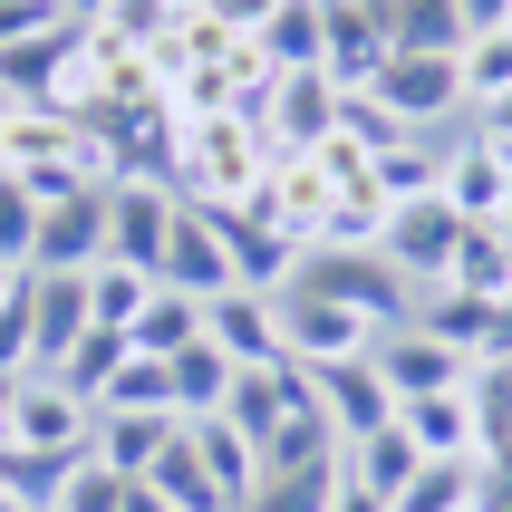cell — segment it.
I'll use <instances>...</instances> for the list:
<instances>
[{"mask_svg": "<svg viewBox=\"0 0 512 512\" xmlns=\"http://www.w3.org/2000/svg\"><path fill=\"white\" fill-rule=\"evenodd\" d=\"M184 435H194V455H203V474H213V493H223V512H252V493H261V445H242L223 416H194Z\"/></svg>", "mask_w": 512, "mask_h": 512, "instance_id": "cell-21", "label": "cell"}, {"mask_svg": "<svg viewBox=\"0 0 512 512\" xmlns=\"http://www.w3.org/2000/svg\"><path fill=\"white\" fill-rule=\"evenodd\" d=\"M78 329H97L87 310V271H29V348H39V368H58Z\"/></svg>", "mask_w": 512, "mask_h": 512, "instance_id": "cell-18", "label": "cell"}, {"mask_svg": "<svg viewBox=\"0 0 512 512\" xmlns=\"http://www.w3.org/2000/svg\"><path fill=\"white\" fill-rule=\"evenodd\" d=\"M155 281L184 290V300H213V290H232V252H223V213H203V203H184L165 232V252H155Z\"/></svg>", "mask_w": 512, "mask_h": 512, "instance_id": "cell-15", "label": "cell"}, {"mask_svg": "<svg viewBox=\"0 0 512 512\" xmlns=\"http://www.w3.org/2000/svg\"><path fill=\"white\" fill-rule=\"evenodd\" d=\"M87 261H107V184L49 203L39 213V242H29V271H87Z\"/></svg>", "mask_w": 512, "mask_h": 512, "instance_id": "cell-17", "label": "cell"}, {"mask_svg": "<svg viewBox=\"0 0 512 512\" xmlns=\"http://www.w3.org/2000/svg\"><path fill=\"white\" fill-rule=\"evenodd\" d=\"M261 136L271 155H310V145L339 136V78L329 68H300V78H271V107H261Z\"/></svg>", "mask_w": 512, "mask_h": 512, "instance_id": "cell-14", "label": "cell"}, {"mask_svg": "<svg viewBox=\"0 0 512 512\" xmlns=\"http://www.w3.org/2000/svg\"><path fill=\"white\" fill-rule=\"evenodd\" d=\"M203 339L223 348L232 368H261V358H281V319H271V300H261V290H213V300H203Z\"/></svg>", "mask_w": 512, "mask_h": 512, "instance_id": "cell-19", "label": "cell"}, {"mask_svg": "<svg viewBox=\"0 0 512 512\" xmlns=\"http://www.w3.org/2000/svg\"><path fill=\"white\" fill-rule=\"evenodd\" d=\"M416 319H426L445 348L484 358V329H493V310H484V300H464V290H426V300H416Z\"/></svg>", "mask_w": 512, "mask_h": 512, "instance_id": "cell-38", "label": "cell"}, {"mask_svg": "<svg viewBox=\"0 0 512 512\" xmlns=\"http://www.w3.org/2000/svg\"><path fill=\"white\" fill-rule=\"evenodd\" d=\"M368 97L397 116L406 136H435L445 116H464V68L455 58H416V49H387V68L368 78Z\"/></svg>", "mask_w": 512, "mask_h": 512, "instance_id": "cell-6", "label": "cell"}, {"mask_svg": "<svg viewBox=\"0 0 512 512\" xmlns=\"http://www.w3.org/2000/svg\"><path fill=\"white\" fill-rule=\"evenodd\" d=\"M455 68H464V116H484L493 97L512 87V29H484V39H464V58H455Z\"/></svg>", "mask_w": 512, "mask_h": 512, "instance_id": "cell-35", "label": "cell"}, {"mask_svg": "<svg viewBox=\"0 0 512 512\" xmlns=\"http://www.w3.org/2000/svg\"><path fill=\"white\" fill-rule=\"evenodd\" d=\"M10 406H20V377H0V435H10Z\"/></svg>", "mask_w": 512, "mask_h": 512, "instance_id": "cell-49", "label": "cell"}, {"mask_svg": "<svg viewBox=\"0 0 512 512\" xmlns=\"http://www.w3.org/2000/svg\"><path fill=\"white\" fill-rule=\"evenodd\" d=\"M435 194L455 203L474 232H493V223L512 213V155L484 136V126H474V136H455V145H445V174H435Z\"/></svg>", "mask_w": 512, "mask_h": 512, "instance_id": "cell-10", "label": "cell"}, {"mask_svg": "<svg viewBox=\"0 0 512 512\" xmlns=\"http://www.w3.org/2000/svg\"><path fill=\"white\" fill-rule=\"evenodd\" d=\"M97 416H174V377H165V358H126V368L97 387Z\"/></svg>", "mask_w": 512, "mask_h": 512, "instance_id": "cell-32", "label": "cell"}, {"mask_svg": "<svg viewBox=\"0 0 512 512\" xmlns=\"http://www.w3.org/2000/svg\"><path fill=\"white\" fill-rule=\"evenodd\" d=\"M310 397H319V416H329V435H339V445H368V435L397 416V387H387V368H377V358L310 368Z\"/></svg>", "mask_w": 512, "mask_h": 512, "instance_id": "cell-12", "label": "cell"}, {"mask_svg": "<svg viewBox=\"0 0 512 512\" xmlns=\"http://www.w3.org/2000/svg\"><path fill=\"white\" fill-rule=\"evenodd\" d=\"M464 10V39H484V29H512V0H455Z\"/></svg>", "mask_w": 512, "mask_h": 512, "instance_id": "cell-44", "label": "cell"}, {"mask_svg": "<svg viewBox=\"0 0 512 512\" xmlns=\"http://www.w3.org/2000/svg\"><path fill=\"white\" fill-rule=\"evenodd\" d=\"M194 339H203V300L155 281V300H145V319L126 329V348H136V358H174V348H194Z\"/></svg>", "mask_w": 512, "mask_h": 512, "instance_id": "cell-29", "label": "cell"}, {"mask_svg": "<svg viewBox=\"0 0 512 512\" xmlns=\"http://www.w3.org/2000/svg\"><path fill=\"white\" fill-rule=\"evenodd\" d=\"M174 426H184V416H97V464H116V474L136 484L145 464L174 445Z\"/></svg>", "mask_w": 512, "mask_h": 512, "instance_id": "cell-28", "label": "cell"}, {"mask_svg": "<svg viewBox=\"0 0 512 512\" xmlns=\"http://www.w3.org/2000/svg\"><path fill=\"white\" fill-rule=\"evenodd\" d=\"M10 290H20V271H0V300H10Z\"/></svg>", "mask_w": 512, "mask_h": 512, "instance_id": "cell-50", "label": "cell"}, {"mask_svg": "<svg viewBox=\"0 0 512 512\" xmlns=\"http://www.w3.org/2000/svg\"><path fill=\"white\" fill-rule=\"evenodd\" d=\"M271 174V136L252 116H194L174 126V194L203 203V213H242Z\"/></svg>", "mask_w": 512, "mask_h": 512, "instance_id": "cell-1", "label": "cell"}, {"mask_svg": "<svg viewBox=\"0 0 512 512\" xmlns=\"http://www.w3.org/2000/svg\"><path fill=\"white\" fill-rule=\"evenodd\" d=\"M387 512H474V455H455V464H416V484H406Z\"/></svg>", "mask_w": 512, "mask_h": 512, "instance_id": "cell-36", "label": "cell"}, {"mask_svg": "<svg viewBox=\"0 0 512 512\" xmlns=\"http://www.w3.org/2000/svg\"><path fill=\"white\" fill-rule=\"evenodd\" d=\"M126 512H174V503H165L155 484H126Z\"/></svg>", "mask_w": 512, "mask_h": 512, "instance_id": "cell-47", "label": "cell"}, {"mask_svg": "<svg viewBox=\"0 0 512 512\" xmlns=\"http://www.w3.org/2000/svg\"><path fill=\"white\" fill-rule=\"evenodd\" d=\"M136 484H155L174 512H223V493H213V474H203V455H194V435H184V426H174V445L145 464Z\"/></svg>", "mask_w": 512, "mask_h": 512, "instance_id": "cell-30", "label": "cell"}, {"mask_svg": "<svg viewBox=\"0 0 512 512\" xmlns=\"http://www.w3.org/2000/svg\"><path fill=\"white\" fill-rule=\"evenodd\" d=\"M261 203L281 213L300 242H348V223H339V184H329V165L319 155H271V174H261Z\"/></svg>", "mask_w": 512, "mask_h": 512, "instance_id": "cell-11", "label": "cell"}, {"mask_svg": "<svg viewBox=\"0 0 512 512\" xmlns=\"http://www.w3.org/2000/svg\"><path fill=\"white\" fill-rule=\"evenodd\" d=\"M58 10H68L78 29H87V20H107V0H58Z\"/></svg>", "mask_w": 512, "mask_h": 512, "instance_id": "cell-48", "label": "cell"}, {"mask_svg": "<svg viewBox=\"0 0 512 512\" xmlns=\"http://www.w3.org/2000/svg\"><path fill=\"white\" fill-rule=\"evenodd\" d=\"M464 416H474V464H512V358H474Z\"/></svg>", "mask_w": 512, "mask_h": 512, "instance_id": "cell-22", "label": "cell"}, {"mask_svg": "<svg viewBox=\"0 0 512 512\" xmlns=\"http://www.w3.org/2000/svg\"><path fill=\"white\" fill-rule=\"evenodd\" d=\"M68 58H78V20L39 29V39H10V49H0V107H39Z\"/></svg>", "mask_w": 512, "mask_h": 512, "instance_id": "cell-20", "label": "cell"}, {"mask_svg": "<svg viewBox=\"0 0 512 512\" xmlns=\"http://www.w3.org/2000/svg\"><path fill=\"white\" fill-rule=\"evenodd\" d=\"M10 445H39V455H87L97 445V406L68 387V377H20V406H10Z\"/></svg>", "mask_w": 512, "mask_h": 512, "instance_id": "cell-9", "label": "cell"}, {"mask_svg": "<svg viewBox=\"0 0 512 512\" xmlns=\"http://www.w3.org/2000/svg\"><path fill=\"white\" fill-rule=\"evenodd\" d=\"M416 464H426V455H416V435L387 416L368 445H348V484H368V493H387V503H397V493L416 484Z\"/></svg>", "mask_w": 512, "mask_h": 512, "instance_id": "cell-25", "label": "cell"}, {"mask_svg": "<svg viewBox=\"0 0 512 512\" xmlns=\"http://www.w3.org/2000/svg\"><path fill=\"white\" fill-rule=\"evenodd\" d=\"M174 213H184L174 174H116L107 184V261H145V271H155Z\"/></svg>", "mask_w": 512, "mask_h": 512, "instance_id": "cell-8", "label": "cell"}, {"mask_svg": "<svg viewBox=\"0 0 512 512\" xmlns=\"http://www.w3.org/2000/svg\"><path fill=\"white\" fill-rule=\"evenodd\" d=\"M29 242H39V203L20 194V174H0V271H29Z\"/></svg>", "mask_w": 512, "mask_h": 512, "instance_id": "cell-40", "label": "cell"}, {"mask_svg": "<svg viewBox=\"0 0 512 512\" xmlns=\"http://www.w3.org/2000/svg\"><path fill=\"white\" fill-rule=\"evenodd\" d=\"M435 174H445V145L406 136V145L377 155V194H387V203H416V194H435Z\"/></svg>", "mask_w": 512, "mask_h": 512, "instance_id": "cell-37", "label": "cell"}, {"mask_svg": "<svg viewBox=\"0 0 512 512\" xmlns=\"http://www.w3.org/2000/svg\"><path fill=\"white\" fill-rule=\"evenodd\" d=\"M203 10H213V20H223L232 39H261V20H271L281 0H203Z\"/></svg>", "mask_w": 512, "mask_h": 512, "instance_id": "cell-43", "label": "cell"}, {"mask_svg": "<svg viewBox=\"0 0 512 512\" xmlns=\"http://www.w3.org/2000/svg\"><path fill=\"white\" fill-rule=\"evenodd\" d=\"M271 319H281V358H290V368H339V358H368V348H377V319H358L348 300L300 290V281L271 300Z\"/></svg>", "mask_w": 512, "mask_h": 512, "instance_id": "cell-3", "label": "cell"}, {"mask_svg": "<svg viewBox=\"0 0 512 512\" xmlns=\"http://www.w3.org/2000/svg\"><path fill=\"white\" fill-rule=\"evenodd\" d=\"M484 136H493V145H512V87H503V97L484 107Z\"/></svg>", "mask_w": 512, "mask_h": 512, "instance_id": "cell-46", "label": "cell"}, {"mask_svg": "<svg viewBox=\"0 0 512 512\" xmlns=\"http://www.w3.org/2000/svg\"><path fill=\"white\" fill-rule=\"evenodd\" d=\"M20 194L49 213V203H68V194H97V184H87V165L68 155V165H29V174H20Z\"/></svg>", "mask_w": 512, "mask_h": 512, "instance_id": "cell-41", "label": "cell"}, {"mask_svg": "<svg viewBox=\"0 0 512 512\" xmlns=\"http://www.w3.org/2000/svg\"><path fill=\"white\" fill-rule=\"evenodd\" d=\"M435 290H464V300H484V310H493V300L512 290V242H503V232H464V242H455V271H445Z\"/></svg>", "mask_w": 512, "mask_h": 512, "instance_id": "cell-31", "label": "cell"}, {"mask_svg": "<svg viewBox=\"0 0 512 512\" xmlns=\"http://www.w3.org/2000/svg\"><path fill=\"white\" fill-rule=\"evenodd\" d=\"M0 512H20V503H10V493H0Z\"/></svg>", "mask_w": 512, "mask_h": 512, "instance_id": "cell-51", "label": "cell"}, {"mask_svg": "<svg viewBox=\"0 0 512 512\" xmlns=\"http://www.w3.org/2000/svg\"><path fill=\"white\" fill-rule=\"evenodd\" d=\"M329 512H387V493H368V484H348V474H339V493H329Z\"/></svg>", "mask_w": 512, "mask_h": 512, "instance_id": "cell-45", "label": "cell"}, {"mask_svg": "<svg viewBox=\"0 0 512 512\" xmlns=\"http://www.w3.org/2000/svg\"><path fill=\"white\" fill-rule=\"evenodd\" d=\"M397 426L416 435V455H426V464L474 455V416H464V387H435V397H397Z\"/></svg>", "mask_w": 512, "mask_h": 512, "instance_id": "cell-23", "label": "cell"}, {"mask_svg": "<svg viewBox=\"0 0 512 512\" xmlns=\"http://www.w3.org/2000/svg\"><path fill=\"white\" fill-rule=\"evenodd\" d=\"M300 416H319L310 397V368H290V358H261V368H232V397H223V426L242 435V445H281Z\"/></svg>", "mask_w": 512, "mask_h": 512, "instance_id": "cell-4", "label": "cell"}, {"mask_svg": "<svg viewBox=\"0 0 512 512\" xmlns=\"http://www.w3.org/2000/svg\"><path fill=\"white\" fill-rule=\"evenodd\" d=\"M300 290H329V300H348V310L377 319V329L416 319V281H406L377 242H319V252L300 261Z\"/></svg>", "mask_w": 512, "mask_h": 512, "instance_id": "cell-2", "label": "cell"}, {"mask_svg": "<svg viewBox=\"0 0 512 512\" xmlns=\"http://www.w3.org/2000/svg\"><path fill=\"white\" fill-rule=\"evenodd\" d=\"M58 20H68L58 0H0V49H10V39H39V29H58Z\"/></svg>", "mask_w": 512, "mask_h": 512, "instance_id": "cell-42", "label": "cell"}, {"mask_svg": "<svg viewBox=\"0 0 512 512\" xmlns=\"http://www.w3.org/2000/svg\"><path fill=\"white\" fill-rule=\"evenodd\" d=\"M261 49H271V68H281V78L319 68V0H281V10L261 20Z\"/></svg>", "mask_w": 512, "mask_h": 512, "instance_id": "cell-33", "label": "cell"}, {"mask_svg": "<svg viewBox=\"0 0 512 512\" xmlns=\"http://www.w3.org/2000/svg\"><path fill=\"white\" fill-rule=\"evenodd\" d=\"M223 252H232V281L242 290H261V300H281L290 281H300V261H310V242L271 213V203H242V213H223Z\"/></svg>", "mask_w": 512, "mask_h": 512, "instance_id": "cell-7", "label": "cell"}, {"mask_svg": "<svg viewBox=\"0 0 512 512\" xmlns=\"http://www.w3.org/2000/svg\"><path fill=\"white\" fill-rule=\"evenodd\" d=\"M58 512H126V474H116V464H97V445H87V455L68 464V493H58Z\"/></svg>", "mask_w": 512, "mask_h": 512, "instance_id": "cell-39", "label": "cell"}, {"mask_svg": "<svg viewBox=\"0 0 512 512\" xmlns=\"http://www.w3.org/2000/svg\"><path fill=\"white\" fill-rule=\"evenodd\" d=\"M464 213L445 194H416V203H387V223H377V252L397 261L406 281H416V300H426L435 281H445V271H455V242H464Z\"/></svg>", "mask_w": 512, "mask_h": 512, "instance_id": "cell-5", "label": "cell"}, {"mask_svg": "<svg viewBox=\"0 0 512 512\" xmlns=\"http://www.w3.org/2000/svg\"><path fill=\"white\" fill-rule=\"evenodd\" d=\"M165 377H174V416H184V426H194V416H223V397H232V358H223L213 339L174 348Z\"/></svg>", "mask_w": 512, "mask_h": 512, "instance_id": "cell-24", "label": "cell"}, {"mask_svg": "<svg viewBox=\"0 0 512 512\" xmlns=\"http://www.w3.org/2000/svg\"><path fill=\"white\" fill-rule=\"evenodd\" d=\"M145 300H155V271L145 261H87V310H97V329H136Z\"/></svg>", "mask_w": 512, "mask_h": 512, "instance_id": "cell-27", "label": "cell"}, {"mask_svg": "<svg viewBox=\"0 0 512 512\" xmlns=\"http://www.w3.org/2000/svg\"><path fill=\"white\" fill-rule=\"evenodd\" d=\"M387 0H319V68L339 87H368L387 68Z\"/></svg>", "mask_w": 512, "mask_h": 512, "instance_id": "cell-13", "label": "cell"}, {"mask_svg": "<svg viewBox=\"0 0 512 512\" xmlns=\"http://www.w3.org/2000/svg\"><path fill=\"white\" fill-rule=\"evenodd\" d=\"M387 39L416 58H464V10L455 0H387Z\"/></svg>", "mask_w": 512, "mask_h": 512, "instance_id": "cell-26", "label": "cell"}, {"mask_svg": "<svg viewBox=\"0 0 512 512\" xmlns=\"http://www.w3.org/2000/svg\"><path fill=\"white\" fill-rule=\"evenodd\" d=\"M126 358H136V348H126V329H78V348H68V358H58L49 377H68V387H78V397L97 406V387H107V377L126 368Z\"/></svg>", "mask_w": 512, "mask_h": 512, "instance_id": "cell-34", "label": "cell"}, {"mask_svg": "<svg viewBox=\"0 0 512 512\" xmlns=\"http://www.w3.org/2000/svg\"><path fill=\"white\" fill-rule=\"evenodd\" d=\"M368 358L387 368V387H397V397H435V387H464V377H474V358H464V348H445L426 319H397V329H377Z\"/></svg>", "mask_w": 512, "mask_h": 512, "instance_id": "cell-16", "label": "cell"}]
</instances>
